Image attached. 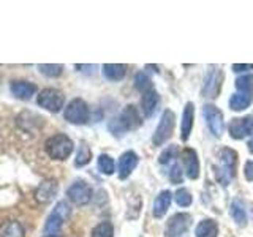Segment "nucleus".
<instances>
[{
  "label": "nucleus",
  "mask_w": 253,
  "mask_h": 237,
  "mask_svg": "<svg viewBox=\"0 0 253 237\" xmlns=\"http://www.w3.org/2000/svg\"><path fill=\"white\" fill-rule=\"evenodd\" d=\"M90 237H114V226L111 221H100L97 226H93Z\"/></svg>",
  "instance_id": "nucleus-26"
},
{
  "label": "nucleus",
  "mask_w": 253,
  "mask_h": 237,
  "mask_svg": "<svg viewBox=\"0 0 253 237\" xmlns=\"http://www.w3.org/2000/svg\"><path fill=\"white\" fill-rule=\"evenodd\" d=\"M229 215L237 226H245V223H247V210L239 199H234L229 205Z\"/></svg>",
  "instance_id": "nucleus-23"
},
{
  "label": "nucleus",
  "mask_w": 253,
  "mask_h": 237,
  "mask_svg": "<svg viewBox=\"0 0 253 237\" xmlns=\"http://www.w3.org/2000/svg\"><path fill=\"white\" fill-rule=\"evenodd\" d=\"M24 236H26L24 226L16 220L8 221V223H5L2 229H0V237H24Z\"/></svg>",
  "instance_id": "nucleus-24"
},
{
  "label": "nucleus",
  "mask_w": 253,
  "mask_h": 237,
  "mask_svg": "<svg viewBox=\"0 0 253 237\" xmlns=\"http://www.w3.org/2000/svg\"><path fill=\"white\" fill-rule=\"evenodd\" d=\"M38 106H42L43 109L49 111V113H60L62 108L65 106V97L63 93L57 89H52V87H46L42 92L38 93L37 98Z\"/></svg>",
  "instance_id": "nucleus-5"
},
{
  "label": "nucleus",
  "mask_w": 253,
  "mask_h": 237,
  "mask_svg": "<svg viewBox=\"0 0 253 237\" xmlns=\"http://www.w3.org/2000/svg\"><path fill=\"white\" fill-rule=\"evenodd\" d=\"M247 149H249V152H250V154L253 155V138H252V139L249 141V144H247Z\"/></svg>",
  "instance_id": "nucleus-36"
},
{
  "label": "nucleus",
  "mask_w": 253,
  "mask_h": 237,
  "mask_svg": "<svg viewBox=\"0 0 253 237\" xmlns=\"http://www.w3.org/2000/svg\"><path fill=\"white\" fill-rule=\"evenodd\" d=\"M40 73H43L47 78H59L63 73V65L60 63H43V65H38Z\"/></svg>",
  "instance_id": "nucleus-29"
},
{
  "label": "nucleus",
  "mask_w": 253,
  "mask_h": 237,
  "mask_svg": "<svg viewBox=\"0 0 253 237\" xmlns=\"http://www.w3.org/2000/svg\"><path fill=\"white\" fill-rule=\"evenodd\" d=\"M225 75L218 67H211L208 73L204 76V84H203V97L208 98H217L218 93L223 85Z\"/></svg>",
  "instance_id": "nucleus-8"
},
{
  "label": "nucleus",
  "mask_w": 253,
  "mask_h": 237,
  "mask_svg": "<svg viewBox=\"0 0 253 237\" xmlns=\"http://www.w3.org/2000/svg\"><path fill=\"white\" fill-rule=\"evenodd\" d=\"M182 177H184V172L180 171V166L174 161L169 169V180L172 184H182Z\"/></svg>",
  "instance_id": "nucleus-33"
},
{
  "label": "nucleus",
  "mask_w": 253,
  "mask_h": 237,
  "mask_svg": "<svg viewBox=\"0 0 253 237\" xmlns=\"http://www.w3.org/2000/svg\"><path fill=\"white\" fill-rule=\"evenodd\" d=\"M192 226V217L185 212L174 213V215L166 221L165 226V236L166 237H182L188 228Z\"/></svg>",
  "instance_id": "nucleus-9"
},
{
  "label": "nucleus",
  "mask_w": 253,
  "mask_h": 237,
  "mask_svg": "<svg viewBox=\"0 0 253 237\" xmlns=\"http://www.w3.org/2000/svg\"><path fill=\"white\" fill-rule=\"evenodd\" d=\"M92 160V150L90 147L85 144V142H81V146H79V150L76 154V160H75V166L76 168H83V166L89 164Z\"/></svg>",
  "instance_id": "nucleus-27"
},
{
  "label": "nucleus",
  "mask_w": 253,
  "mask_h": 237,
  "mask_svg": "<svg viewBox=\"0 0 253 237\" xmlns=\"http://www.w3.org/2000/svg\"><path fill=\"white\" fill-rule=\"evenodd\" d=\"M44 237H60V236H57V234H47V236H44Z\"/></svg>",
  "instance_id": "nucleus-37"
},
{
  "label": "nucleus",
  "mask_w": 253,
  "mask_h": 237,
  "mask_svg": "<svg viewBox=\"0 0 253 237\" xmlns=\"http://www.w3.org/2000/svg\"><path fill=\"white\" fill-rule=\"evenodd\" d=\"M174 201L179 205V207H188V205H192L193 202V198H192V193L188 192L187 188H179L176 190V193L172 195Z\"/></svg>",
  "instance_id": "nucleus-30"
},
{
  "label": "nucleus",
  "mask_w": 253,
  "mask_h": 237,
  "mask_svg": "<svg viewBox=\"0 0 253 237\" xmlns=\"http://www.w3.org/2000/svg\"><path fill=\"white\" fill-rule=\"evenodd\" d=\"M158 105H160V95L157 93L155 89L149 90L146 93H142L141 97V111L144 117H152L155 114V111L158 109Z\"/></svg>",
  "instance_id": "nucleus-18"
},
{
  "label": "nucleus",
  "mask_w": 253,
  "mask_h": 237,
  "mask_svg": "<svg viewBox=\"0 0 253 237\" xmlns=\"http://www.w3.org/2000/svg\"><path fill=\"white\" fill-rule=\"evenodd\" d=\"M253 101V95L252 93H244V92H237L233 93L231 98H229V108L236 113H241V111H245Z\"/></svg>",
  "instance_id": "nucleus-22"
},
{
  "label": "nucleus",
  "mask_w": 253,
  "mask_h": 237,
  "mask_svg": "<svg viewBox=\"0 0 253 237\" xmlns=\"http://www.w3.org/2000/svg\"><path fill=\"white\" fill-rule=\"evenodd\" d=\"M177 154H179V150H177V147L174 146V144L169 146V147H166L162 152L160 158H158V163H160V164L174 163V161H176V158H177Z\"/></svg>",
  "instance_id": "nucleus-32"
},
{
  "label": "nucleus",
  "mask_w": 253,
  "mask_h": 237,
  "mask_svg": "<svg viewBox=\"0 0 253 237\" xmlns=\"http://www.w3.org/2000/svg\"><path fill=\"white\" fill-rule=\"evenodd\" d=\"M245 70H253V65H244V63H234L233 65L234 73H239V71H245Z\"/></svg>",
  "instance_id": "nucleus-35"
},
{
  "label": "nucleus",
  "mask_w": 253,
  "mask_h": 237,
  "mask_svg": "<svg viewBox=\"0 0 253 237\" xmlns=\"http://www.w3.org/2000/svg\"><path fill=\"white\" fill-rule=\"evenodd\" d=\"M236 164H237V152L229 147H221L218 150V164L213 166V169L220 171L229 179L236 177Z\"/></svg>",
  "instance_id": "nucleus-10"
},
{
  "label": "nucleus",
  "mask_w": 253,
  "mask_h": 237,
  "mask_svg": "<svg viewBox=\"0 0 253 237\" xmlns=\"http://www.w3.org/2000/svg\"><path fill=\"white\" fill-rule=\"evenodd\" d=\"M101 73L108 81H122L126 75V65H122V63H105L101 67Z\"/></svg>",
  "instance_id": "nucleus-20"
},
{
  "label": "nucleus",
  "mask_w": 253,
  "mask_h": 237,
  "mask_svg": "<svg viewBox=\"0 0 253 237\" xmlns=\"http://www.w3.org/2000/svg\"><path fill=\"white\" fill-rule=\"evenodd\" d=\"M63 118H65L68 123L84 125L89 122V118H90V109L83 98H73L67 105L65 111H63Z\"/></svg>",
  "instance_id": "nucleus-4"
},
{
  "label": "nucleus",
  "mask_w": 253,
  "mask_h": 237,
  "mask_svg": "<svg viewBox=\"0 0 253 237\" xmlns=\"http://www.w3.org/2000/svg\"><path fill=\"white\" fill-rule=\"evenodd\" d=\"M203 117L206 120V125H208L209 131L212 133V136L220 138L223 134L225 130V116L223 113L215 106V105H208L203 106Z\"/></svg>",
  "instance_id": "nucleus-7"
},
{
  "label": "nucleus",
  "mask_w": 253,
  "mask_h": 237,
  "mask_svg": "<svg viewBox=\"0 0 253 237\" xmlns=\"http://www.w3.org/2000/svg\"><path fill=\"white\" fill-rule=\"evenodd\" d=\"M138 163H139V158H138L136 152H133V150H126V152H124L117 163L119 179L121 180L128 179L131 176V172L134 171V168L138 166Z\"/></svg>",
  "instance_id": "nucleus-14"
},
{
  "label": "nucleus",
  "mask_w": 253,
  "mask_h": 237,
  "mask_svg": "<svg viewBox=\"0 0 253 237\" xmlns=\"http://www.w3.org/2000/svg\"><path fill=\"white\" fill-rule=\"evenodd\" d=\"M10 92L13 97L19 100H30L37 93V85L29 81H13L10 84Z\"/></svg>",
  "instance_id": "nucleus-17"
},
{
  "label": "nucleus",
  "mask_w": 253,
  "mask_h": 237,
  "mask_svg": "<svg viewBox=\"0 0 253 237\" xmlns=\"http://www.w3.org/2000/svg\"><path fill=\"white\" fill-rule=\"evenodd\" d=\"M75 149L73 141H71L67 134H54L49 139L46 141V152L49 155L52 160H59L63 161L71 155Z\"/></svg>",
  "instance_id": "nucleus-2"
},
{
  "label": "nucleus",
  "mask_w": 253,
  "mask_h": 237,
  "mask_svg": "<svg viewBox=\"0 0 253 237\" xmlns=\"http://www.w3.org/2000/svg\"><path fill=\"white\" fill-rule=\"evenodd\" d=\"M217 236H218V223L212 218L201 220L195 229V237H217Z\"/></svg>",
  "instance_id": "nucleus-21"
},
{
  "label": "nucleus",
  "mask_w": 253,
  "mask_h": 237,
  "mask_svg": "<svg viewBox=\"0 0 253 237\" xmlns=\"http://www.w3.org/2000/svg\"><path fill=\"white\" fill-rule=\"evenodd\" d=\"M97 166H98V171L101 174H105V176H113L116 172V161H114V158L108 154H101L98 157Z\"/></svg>",
  "instance_id": "nucleus-25"
},
{
  "label": "nucleus",
  "mask_w": 253,
  "mask_h": 237,
  "mask_svg": "<svg viewBox=\"0 0 253 237\" xmlns=\"http://www.w3.org/2000/svg\"><path fill=\"white\" fill-rule=\"evenodd\" d=\"M134 87H136V90H139L141 93H146L154 89V84H152V79L146 73L139 71V73H136V76H134Z\"/></svg>",
  "instance_id": "nucleus-28"
},
{
  "label": "nucleus",
  "mask_w": 253,
  "mask_h": 237,
  "mask_svg": "<svg viewBox=\"0 0 253 237\" xmlns=\"http://www.w3.org/2000/svg\"><path fill=\"white\" fill-rule=\"evenodd\" d=\"M182 163H184L185 176L190 180H196L200 177V158H198V152L195 149H184V152H182Z\"/></svg>",
  "instance_id": "nucleus-13"
},
{
  "label": "nucleus",
  "mask_w": 253,
  "mask_h": 237,
  "mask_svg": "<svg viewBox=\"0 0 253 237\" xmlns=\"http://www.w3.org/2000/svg\"><path fill=\"white\" fill-rule=\"evenodd\" d=\"M229 136L236 141H242L253 134V117L245 116V117H237L233 118L228 125Z\"/></svg>",
  "instance_id": "nucleus-12"
},
{
  "label": "nucleus",
  "mask_w": 253,
  "mask_h": 237,
  "mask_svg": "<svg viewBox=\"0 0 253 237\" xmlns=\"http://www.w3.org/2000/svg\"><path fill=\"white\" fill-rule=\"evenodd\" d=\"M171 201H172V193L168 192V190H163V192L158 193V196L154 201V207H152L154 217L155 218L165 217L166 212H168V209H169V205H171Z\"/></svg>",
  "instance_id": "nucleus-19"
},
{
  "label": "nucleus",
  "mask_w": 253,
  "mask_h": 237,
  "mask_svg": "<svg viewBox=\"0 0 253 237\" xmlns=\"http://www.w3.org/2000/svg\"><path fill=\"white\" fill-rule=\"evenodd\" d=\"M142 123V118L138 113L136 106L128 105L122 109V113L117 117H114L113 120L108 123L109 131L114 134L116 138H121L126 131H133L138 130Z\"/></svg>",
  "instance_id": "nucleus-1"
},
{
  "label": "nucleus",
  "mask_w": 253,
  "mask_h": 237,
  "mask_svg": "<svg viewBox=\"0 0 253 237\" xmlns=\"http://www.w3.org/2000/svg\"><path fill=\"white\" fill-rule=\"evenodd\" d=\"M71 213V209L67 201H59L55 204L54 210L51 212V215L47 217L46 223H44V233L47 234H57V231H60V228L63 226V223L68 220Z\"/></svg>",
  "instance_id": "nucleus-6"
},
{
  "label": "nucleus",
  "mask_w": 253,
  "mask_h": 237,
  "mask_svg": "<svg viewBox=\"0 0 253 237\" xmlns=\"http://www.w3.org/2000/svg\"><path fill=\"white\" fill-rule=\"evenodd\" d=\"M92 188L90 185L87 184L85 180H76L73 182L68 190H67V196H68V199L76 204V205H85V204H89L90 199H92Z\"/></svg>",
  "instance_id": "nucleus-11"
},
{
  "label": "nucleus",
  "mask_w": 253,
  "mask_h": 237,
  "mask_svg": "<svg viewBox=\"0 0 253 237\" xmlns=\"http://www.w3.org/2000/svg\"><path fill=\"white\" fill-rule=\"evenodd\" d=\"M236 89L244 93H253V73L244 75L236 79Z\"/></svg>",
  "instance_id": "nucleus-31"
},
{
  "label": "nucleus",
  "mask_w": 253,
  "mask_h": 237,
  "mask_svg": "<svg viewBox=\"0 0 253 237\" xmlns=\"http://www.w3.org/2000/svg\"><path fill=\"white\" fill-rule=\"evenodd\" d=\"M244 174H245V179L249 182H253V161H247L244 166Z\"/></svg>",
  "instance_id": "nucleus-34"
},
{
  "label": "nucleus",
  "mask_w": 253,
  "mask_h": 237,
  "mask_svg": "<svg viewBox=\"0 0 253 237\" xmlns=\"http://www.w3.org/2000/svg\"><path fill=\"white\" fill-rule=\"evenodd\" d=\"M174 126H176V116H174V113L171 109L163 111L160 122H158L157 128L152 134V144L160 147L165 142H168L174 133Z\"/></svg>",
  "instance_id": "nucleus-3"
},
{
  "label": "nucleus",
  "mask_w": 253,
  "mask_h": 237,
  "mask_svg": "<svg viewBox=\"0 0 253 237\" xmlns=\"http://www.w3.org/2000/svg\"><path fill=\"white\" fill-rule=\"evenodd\" d=\"M57 182L54 179H46L42 184L38 185V188L35 190V199L42 204H46L54 199V196L57 195Z\"/></svg>",
  "instance_id": "nucleus-16"
},
{
  "label": "nucleus",
  "mask_w": 253,
  "mask_h": 237,
  "mask_svg": "<svg viewBox=\"0 0 253 237\" xmlns=\"http://www.w3.org/2000/svg\"><path fill=\"white\" fill-rule=\"evenodd\" d=\"M193 120H195V105L188 101L182 111V122H180V139L188 141L190 134L193 130Z\"/></svg>",
  "instance_id": "nucleus-15"
}]
</instances>
